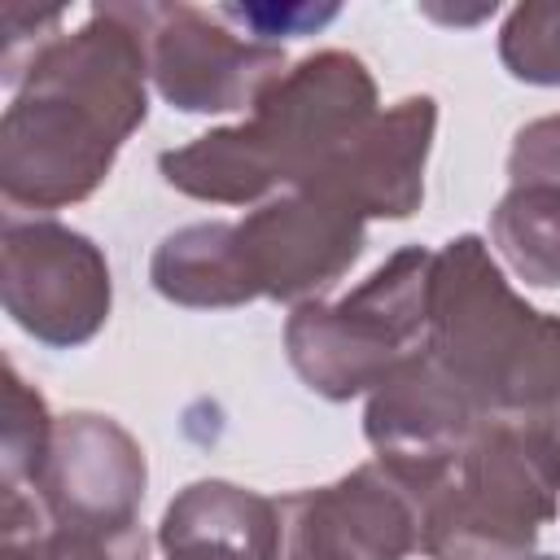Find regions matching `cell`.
I'll list each match as a JSON object with an SVG mask.
<instances>
[{"instance_id": "cell-1", "label": "cell", "mask_w": 560, "mask_h": 560, "mask_svg": "<svg viewBox=\"0 0 560 560\" xmlns=\"http://www.w3.org/2000/svg\"><path fill=\"white\" fill-rule=\"evenodd\" d=\"M149 118V52L131 4H96L18 79L0 118V197L48 214L88 201Z\"/></svg>"}, {"instance_id": "cell-2", "label": "cell", "mask_w": 560, "mask_h": 560, "mask_svg": "<svg viewBox=\"0 0 560 560\" xmlns=\"http://www.w3.org/2000/svg\"><path fill=\"white\" fill-rule=\"evenodd\" d=\"M381 114L363 57L319 48L293 61L245 122L214 127L158 158L162 179L210 206H262L293 188H315L337 153Z\"/></svg>"}, {"instance_id": "cell-3", "label": "cell", "mask_w": 560, "mask_h": 560, "mask_svg": "<svg viewBox=\"0 0 560 560\" xmlns=\"http://www.w3.org/2000/svg\"><path fill=\"white\" fill-rule=\"evenodd\" d=\"M424 359L486 420L560 429V315L529 306L477 232L433 249Z\"/></svg>"}, {"instance_id": "cell-4", "label": "cell", "mask_w": 560, "mask_h": 560, "mask_svg": "<svg viewBox=\"0 0 560 560\" xmlns=\"http://www.w3.org/2000/svg\"><path fill=\"white\" fill-rule=\"evenodd\" d=\"M429 560H525L560 512V429L490 420L424 494Z\"/></svg>"}, {"instance_id": "cell-5", "label": "cell", "mask_w": 560, "mask_h": 560, "mask_svg": "<svg viewBox=\"0 0 560 560\" xmlns=\"http://www.w3.org/2000/svg\"><path fill=\"white\" fill-rule=\"evenodd\" d=\"M433 249L402 245L350 293L302 302L284 319V354L298 381L328 398L350 402L372 394L394 368L424 350L429 337Z\"/></svg>"}, {"instance_id": "cell-6", "label": "cell", "mask_w": 560, "mask_h": 560, "mask_svg": "<svg viewBox=\"0 0 560 560\" xmlns=\"http://www.w3.org/2000/svg\"><path fill=\"white\" fill-rule=\"evenodd\" d=\"M0 302L39 346H88L114 311L109 258L92 236L48 214H9L0 232Z\"/></svg>"}, {"instance_id": "cell-7", "label": "cell", "mask_w": 560, "mask_h": 560, "mask_svg": "<svg viewBox=\"0 0 560 560\" xmlns=\"http://www.w3.org/2000/svg\"><path fill=\"white\" fill-rule=\"evenodd\" d=\"M153 92L179 114H236L289 70L280 44L241 35L214 9L197 4H131Z\"/></svg>"}, {"instance_id": "cell-8", "label": "cell", "mask_w": 560, "mask_h": 560, "mask_svg": "<svg viewBox=\"0 0 560 560\" xmlns=\"http://www.w3.org/2000/svg\"><path fill=\"white\" fill-rule=\"evenodd\" d=\"M280 560H407L420 551V494L381 459L276 499Z\"/></svg>"}, {"instance_id": "cell-9", "label": "cell", "mask_w": 560, "mask_h": 560, "mask_svg": "<svg viewBox=\"0 0 560 560\" xmlns=\"http://www.w3.org/2000/svg\"><path fill=\"white\" fill-rule=\"evenodd\" d=\"M232 223L254 298L289 306L332 289L368 245V219L311 188L280 192Z\"/></svg>"}, {"instance_id": "cell-10", "label": "cell", "mask_w": 560, "mask_h": 560, "mask_svg": "<svg viewBox=\"0 0 560 560\" xmlns=\"http://www.w3.org/2000/svg\"><path fill=\"white\" fill-rule=\"evenodd\" d=\"M144 486H149L144 451L114 416L66 411L52 424V446L39 481L26 494H0V499H31L57 525L118 534L140 525Z\"/></svg>"}, {"instance_id": "cell-11", "label": "cell", "mask_w": 560, "mask_h": 560, "mask_svg": "<svg viewBox=\"0 0 560 560\" xmlns=\"http://www.w3.org/2000/svg\"><path fill=\"white\" fill-rule=\"evenodd\" d=\"M481 424L490 420L424 359V350L394 368L363 407V438L376 451L372 459L394 468L420 503Z\"/></svg>"}, {"instance_id": "cell-12", "label": "cell", "mask_w": 560, "mask_h": 560, "mask_svg": "<svg viewBox=\"0 0 560 560\" xmlns=\"http://www.w3.org/2000/svg\"><path fill=\"white\" fill-rule=\"evenodd\" d=\"M438 136V101L429 92L381 109L324 171L311 192H328L363 219H411L424 201V166Z\"/></svg>"}, {"instance_id": "cell-13", "label": "cell", "mask_w": 560, "mask_h": 560, "mask_svg": "<svg viewBox=\"0 0 560 560\" xmlns=\"http://www.w3.org/2000/svg\"><path fill=\"white\" fill-rule=\"evenodd\" d=\"M153 542L162 560H280V508L249 486L206 477L166 503Z\"/></svg>"}, {"instance_id": "cell-14", "label": "cell", "mask_w": 560, "mask_h": 560, "mask_svg": "<svg viewBox=\"0 0 560 560\" xmlns=\"http://www.w3.org/2000/svg\"><path fill=\"white\" fill-rule=\"evenodd\" d=\"M149 284L188 311H232L258 302L236 249L232 219H201L166 232L149 258Z\"/></svg>"}, {"instance_id": "cell-15", "label": "cell", "mask_w": 560, "mask_h": 560, "mask_svg": "<svg viewBox=\"0 0 560 560\" xmlns=\"http://www.w3.org/2000/svg\"><path fill=\"white\" fill-rule=\"evenodd\" d=\"M490 245L529 289H560V184H508L490 210Z\"/></svg>"}, {"instance_id": "cell-16", "label": "cell", "mask_w": 560, "mask_h": 560, "mask_svg": "<svg viewBox=\"0 0 560 560\" xmlns=\"http://www.w3.org/2000/svg\"><path fill=\"white\" fill-rule=\"evenodd\" d=\"M0 560H149V534L57 525L31 499H0Z\"/></svg>"}, {"instance_id": "cell-17", "label": "cell", "mask_w": 560, "mask_h": 560, "mask_svg": "<svg viewBox=\"0 0 560 560\" xmlns=\"http://www.w3.org/2000/svg\"><path fill=\"white\" fill-rule=\"evenodd\" d=\"M57 416L44 394L22 381L13 363H4V420H0V494H26L48 459Z\"/></svg>"}, {"instance_id": "cell-18", "label": "cell", "mask_w": 560, "mask_h": 560, "mask_svg": "<svg viewBox=\"0 0 560 560\" xmlns=\"http://www.w3.org/2000/svg\"><path fill=\"white\" fill-rule=\"evenodd\" d=\"M499 61L516 83L560 88V4H516L499 26Z\"/></svg>"}, {"instance_id": "cell-19", "label": "cell", "mask_w": 560, "mask_h": 560, "mask_svg": "<svg viewBox=\"0 0 560 560\" xmlns=\"http://www.w3.org/2000/svg\"><path fill=\"white\" fill-rule=\"evenodd\" d=\"M214 13L223 22H232L241 35L284 48V39H298V35L328 26L341 9L337 4H214Z\"/></svg>"}, {"instance_id": "cell-20", "label": "cell", "mask_w": 560, "mask_h": 560, "mask_svg": "<svg viewBox=\"0 0 560 560\" xmlns=\"http://www.w3.org/2000/svg\"><path fill=\"white\" fill-rule=\"evenodd\" d=\"M66 9H22L9 4L4 9V35H0V79L4 88H18V79L26 74V66L61 35Z\"/></svg>"}, {"instance_id": "cell-21", "label": "cell", "mask_w": 560, "mask_h": 560, "mask_svg": "<svg viewBox=\"0 0 560 560\" xmlns=\"http://www.w3.org/2000/svg\"><path fill=\"white\" fill-rule=\"evenodd\" d=\"M525 560H556V556H525Z\"/></svg>"}]
</instances>
